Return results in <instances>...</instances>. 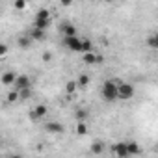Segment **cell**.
Segmentation results:
<instances>
[{
	"mask_svg": "<svg viewBox=\"0 0 158 158\" xmlns=\"http://www.w3.org/2000/svg\"><path fill=\"white\" fill-rule=\"evenodd\" d=\"M117 86H119V80H106L102 84V99L106 102H114L117 101Z\"/></svg>",
	"mask_w": 158,
	"mask_h": 158,
	"instance_id": "1",
	"label": "cell"
},
{
	"mask_svg": "<svg viewBox=\"0 0 158 158\" xmlns=\"http://www.w3.org/2000/svg\"><path fill=\"white\" fill-rule=\"evenodd\" d=\"M117 97L119 101H128L134 97V86L128 84V82H119L117 86Z\"/></svg>",
	"mask_w": 158,
	"mask_h": 158,
	"instance_id": "2",
	"label": "cell"
},
{
	"mask_svg": "<svg viewBox=\"0 0 158 158\" xmlns=\"http://www.w3.org/2000/svg\"><path fill=\"white\" fill-rule=\"evenodd\" d=\"M63 43L73 52H82V39L78 35H67V37H63Z\"/></svg>",
	"mask_w": 158,
	"mask_h": 158,
	"instance_id": "3",
	"label": "cell"
},
{
	"mask_svg": "<svg viewBox=\"0 0 158 158\" xmlns=\"http://www.w3.org/2000/svg\"><path fill=\"white\" fill-rule=\"evenodd\" d=\"M114 152H115L119 158H125V156H128V154H130V152H128V143H127V141H121V143L114 145Z\"/></svg>",
	"mask_w": 158,
	"mask_h": 158,
	"instance_id": "4",
	"label": "cell"
},
{
	"mask_svg": "<svg viewBox=\"0 0 158 158\" xmlns=\"http://www.w3.org/2000/svg\"><path fill=\"white\" fill-rule=\"evenodd\" d=\"M15 89H24V88H30V78L26 76V74H21V76H17V80H15Z\"/></svg>",
	"mask_w": 158,
	"mask_h": 158,
	"instance_id": "5",
	"label": "cell"
},
{
	"mask_svg": "<svg viewBox=\"0 0 158 158\" xmlns=\"http://www.w3.org/2000/svg\"><path fill=\"white\" fill-rule=\"evenodd\" d=\"M99 61H102V58H101V56H97L93 50H91V52H84V63L93 65V63H99Z\"/></svg>",
	"mask_w": 158,
	"mask_h": 158,
	"instance_id": "6",
	"label": "cell"
},
{
	"mask_svg": "<svg viewBox=\"0 0 158 158\" xmlns=\"http://www.w3.org/2000/svg\"><path fill=\"white\" fill-rule=\"evenodd\" d=\"M45 130H47V132H52V134H61V132H63V125L52 121V123H47V125H45Z\"/></svg>",
	"mask_w": 158,
	"mask_h": 158,
	"instance_id": "7",
	"label": "cell"
},
{
	"mask_svg": "<svg viewBox=\"0 0 158 158\" xmlns=\"http://www.w3.org/2000/svg\"><path fill=\"white\" fill-rule=\"evenodd\" d=\"M47 114V106L45 104H39V106H35L32 112H30V119H39V117H43Z\"/></svg>",
	"mask_w": 158,
	"mask_h": 158,
	"instance_id": "8",
	"label": "cell"
},
{
	"mask_svg": "<svg viewBox=\"0 0 158 158\" xmlns=\"http://www.w3.org/2000/svg\"><path fill=\"white\" fill-rule=\"evenodd\" d=\"M61 34H63V37H67V35H76V26L71 24V23H63V24H61Z\"/></svg>",
	"mask_w": 158,
	"mask_h": 158,
	"instance_id": "9",
	"label": "cell"
},
{
	"mask_svg": "<svg viewBox=\"0 0 158 158\" xmlns=\"http://www.w3.org/2000/svg\"><path fill=\"white\" fill-rule=\"evenodd\" d=\"M15 80H17V76H15L13 71H8V73H4V76H2V84H6V86H13Z\"/></svg>",
	"mask_w": 158,
	"mask_h": 158,
	"instance_id": "10",
	"label": "cell"
},
{
	"mask_svg": "<svg viewBox=\"0 0 158 158\" xmlns=\"http://www.w3.org/2000/svg\"><path fill=\"white\" fill-rule=\"evenodd\" d=\"M50 24V19H35L34 21V28H41V30H47Z\"/></svg>",
	"mask_w": 158,
	"mask_h": 158,
	"instance_id": "11",
	"label": "cell"
},
{
	"mask_svg": "<svg viewBox=\"0 0 158 158\" xmlns=\"http://www.w3.org/2000/svg\"><path fill=\"white\" fill-rule=\"evenodd\" d=\"M30 37L35 39V41H43V39H45V30H41V28H34L32 34H30Z\"/></svg>",
	"mask_w": 158,
	"mask_h": 158,
	"instance_id": "12",
	"label": "cell"
},
{
	"mask_svg": "<svg viewBox=\"0 0 158 158\" xmlns=\"http://www.w3.org/2000/svg\"><path fill=\"white\" fill-rule=\"evenodd\" d=\"M17 43H19L21 48H28V47L32 45V37H28V35H21V37L17 39Z\"/></svg>",
	"mask_w": 158,
	"mask_h": 158,
	"instance_id": "13",
	"label": "cell"
},
{
	"mask_svg": "<svg viewBox=\"0 0 158 158\" xmlns=\"http://www.w3.org/2000/svg\"><path fill=\"white\" fill-rule=\"evenodd\" d=\"M147 47L158 48V32H156V34H151V35L147 37Z\"/></svg>",
	"mask_w": 158,
	"mask_h": 158,
	"instance_id": "14",
	"label": "cell"
},
{
	"mask_svg": "<svg viewBox=\"0 0 158 158\" xmlns=\"http://www.w3.org/2000/svg\"><path fill=\"white\" fill-rule=\"evenodd\" d=\"M91 152H93V154H101V152H104V143H102V141H95V143L91 145Z\"/></svg>",
	"mask_w": 158,
	"mask_h": 158,
	"instance_id": "15",
	"label": "cell"
},
{
	"mask_svg": "<svg viewBox=\"0 0 158 158\" xmlns=\"http://www.w3.org/2000/svg\"><path fill=\"white\" fill-rule=\"evenodd\" d=\"M76 88H78V80H69L67 86H65V91H67V93H74Z\"/></svg>",
	"mask_w": 158,
	"mask_h": 158,
	"instance_id": "16",
	"label": "cell"
},
{
	"mask_svg": "<svg viewBox=\"0 0 158 158\" xmlns=\"http://www.w3.org/2000/svg\"><path fill=\"white\" fill-rule=\"evenodd\" d=\"M76 132H78V134H80V136H84V134H88V125H86L84 121H80V123H78V125H76Z\"/></svg>",
	"mask_w": 158,
	"mask_h": 158,
	"instance_id": "17",
	"label": "cell"
},
{
	"mask_svg": "<svg viewBox=\"0 0 158 158\" xmlns=\"http://www.w3.org/2000/svg\"><path fill=\"white\" fill-rule=\"evenodd\" d=\"M93 50V43L89 39H82V52H91Z\"/></svg>",
	"mask_w": 158,
	"mask_h": 158,
	"instance_id": "18",
	"label": "cell"
},
{
	"mask_svg": "<svg viewBox=\"0 0 158 158\" xmlns=\"http://www.w3.org/2000/svg\"><path fill=\"white\" fill-rule=\"evenodd\" d=\"M127 143H128V152H130V154H138V152H139V147H138L134 141H127Z\"/></svg>",
	"mask_w": 158,
	"mask_h": 158,
	"instance_id": "19",
	"label": "cell"
},
{
	"mask_svg": "<svg viewBox=\"0 0 158 158\" xmlns=\"http://www.w3.org/2000/svg\"><path fill=\"white\" fill-rule=\"evenodd\" d=\"M89 84V76L88 74H82L80 78H78V86H82V88H86Z\"/></svg>",
	"mask_w": 158,
	"mask_h": 158,
	"instance_id": "20",
	"label": "cell"
},
{
	"mask_svg": "<svg viewBox=\"0 0 158 158\" xmlns=\"http://www.w3.org/2000/svg\"><path fill=\"white\" fill-rule=\"evenodd\" d=\"M19 97H21L19 89H15V91H10V95H8V101H10V102H13V101H17Z\"/></svg>",
	"mask_w": 158,
	"mask_h": 158,
	"instance_id": "21",
	"label": "cell"
},
{
	"mask_svg": "<svg viewBox=\"0 0 158 158\" xmlns=\"http://www.w3.org/2000/svg\"><path fill=\"white\" fill-rule=\"evenodd\" d=\"M35 19H50V13H48L47 10H41V11H37Z\"/></svg>",
	"mask_w": 158,
	"mask_h": 158,
	"instance_id": "22",
	"label": "cell"
},
{
	"mask_svg": "<svg viewBox=\"0 0 158 158\" xmlns=\"http://www.w3.org/2000/svg\"><path fill=\"white\" fill-rule=\"evenodd\" d=\"M19 93H21V99H28V97H32V89H30V88H24V89H21Z\"/></svg>",
	"mask_w": 158,
	"mask_h": 158,
	"instance_id": "23",
	"label": "cell"
},
{
	"mask_svg": "<svg viewBox=\"0 0 158 158\" xmlns=\"http://www.w3.org/2000/svg\"><path fill=\"white\" fill-rule=\"evenodd\" d=\"M26 0H15V10H24Z\"/></svg>",
	"mask_w": 158,
	"mask_h": 158,
	"instance_id": "24",
	"label": "cell"
},
{
	"mask_svg": "<svg viewBox=\"0 0 158 158\" xmlns=\"http://www.w3.org/2000/svg\"><path fill=\"white\" fill-rule=\"evenodd\" d=\"M86 115H88V114H86L84 110H78V112H76V117L80 119V121H84V119H86Z\"/></svg>",
	"mask_w": 158,
	"mask_h": 158,
	"instance_id": "25",
	"label": "cell"
},
{
	"mask_svg": "<svg viewBox=\"0 0 158 158\" xmlns=\"http://www.w3.org/2000/svg\"><path fill=\"white\" fill-rule=\"evenodd\" d=\"M8 54V45H2L0 47V56H6Z\"/></svg>",
	"mask_w": 158,
	"mask_h": 158,
	"instance_id": "26",
	"label": "cell"
},
{
	"mask_svg": "<svg viewBox=\"0 0 158 158\" xmlns=\"http://www.w3.org/2000/svg\"><path fill=\"white\" fill-rule=\"evenodd\" d=\"M50 60H52V54L50 52H45L43 54V61H50Z\"/></svg>",
	"mask_w": 158,
	"mask_h": 158,
	"instance_id": "27",
	"label": "cell"
},
{
	"mask_svg": "<svg viewBox=\"0 0 158 158\" xmlns=\"http://www.w3.org/2000/svg\"><path fill=\"white\" fill-rule=\"evenodd\" d=\"M60 4H61V6H71L73 0H60Z\"/></svg>",
	"mask_w": 158,
	"mask_h": 158,
	"instance_id": "28",
	"label": "cell"
},
{
	"mask_svg": "<svg viewBox=\"0 0 158 158\" xmlns=\"http://www.w3.org/2000/svg\"><path fill=\"white\" fill-rule=\"evenodd\" d=\"M106 2H112V0H106Z\"/></svg>",
	"mask_w": 158,
	"mask_h": 158,
	"instance_id": "29",
	"label": "cell"
},
{
	"mask_svg": "<svg viewBox=\"0 0 158 158\" xmlns=\"http://www.w3.org/2000/svg\"><path fill=\"white\" fill-rule=\"evenodd\" d=\"M26 2H30V0H26Z\"/></svg>",
	"mask_w": 158,
	"mask_h": 158,
	"instance_id": "30",
	"label": "cell"
}]
</instances>
